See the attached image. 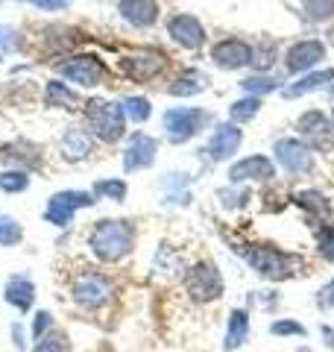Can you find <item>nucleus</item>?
Listing matches in <instances>:
<instances>
[{"mask_svg": "<svg viewBox=\"0 0 334 352\" xmlns=\"http://www.w3.org/2000/svg\"><path fill=\"white\" fill-rule=\"evenodd\" d=\"M97 200L91 191H59L53 194L47 200V208H44V220L53 226H71L74 223V214L80 212V208H91Z\"/></svg>", "mask_w": 334, "mask_h": 352, "instance_id": "9", "label": "nucleus"}, {"mask_svg": "<svg viewBox=\"0 0 334 352\" xmlns=\"http://www.w3.org/2000/svg\"><path fill=\"white\" fill-rule=\"evenodd\" d=\"M249 267L258 273V276L270 279V282H285V279H293L299 273H305V258L299 252H285L278 247L270 244H255L243 252Z\"/></svg>", "mask_w": 334, "mask_h": 352, "instance_id": "2", "label": "nucleus"}, {"mask_svg": "<svg viewBox=\"0 0 334 352\" xmlns=\"http://www.w3.org/2000/svg\"><path fill=\"white\" fill-rule=\"evenodd\" d=\"M24 241V229L15 217L0 214V247H18Z\"/></svg>", "mask_w": 334, "mask_h": 352, "instance_id": "29", "label": "nucleus"}, {"mask_svg": "<svg viewBox=\"0 0 334 352\" xmlns=\"http://www.w3.org/2000/svg\"><path fill=\"white\" fill-rule=\"evenodd\" d=\"M320 332H322V338H326V344L334 349V329L331 326H320Z\"/></svg>", "mask_w": 334, "mask_h": 352, "instance_id": "40", "label": "nucleus"}, {"mask_svg": "<svg viewBox=\"0 0 334 352\" xmlns=\"http://www.w3.org/2000/svg\"><path fill=\"white\" fill-rule=\"evenodd\" d=\"M276 179V164L267 156H247L229 168V182H270Z\"/></svg>", "mask_w": 334, "mask_h": 352, "instance_id": "15", "label": "nucleus"}, {"mask_svg": "<svg viewBox=\"0 0 334 352\" xmlns=\"http://www.w3.org/2000/svg\"><path fill=\"white\" fill-rule=\"evenodd\" d=\"M185 294L199 305L220 300L223 296V276H220L217 264L208 261V258L191 264L185 273Z\"/></svg>", "mask_w": 334, "mask_h": 352, "instance_id": "5", "label": "nucleus"}, {"mask_svg": "<svg viewBox=\"0 0 334 352\" xmlns=\"http://www.w3.org/2000/svg\"><path fill=\"white\" fill-rule=\"evenodd\" d=\"M59 153H62V159H68V162H82L94 153V135L85 126H68L62 132Z\"/></svg>", "mask_w": 334, "mask_h": 352, "instance_id": "18", "label": "nucleus"}, {"mask_svg": "<svg viewBox=\"0 0 334 352\" xmlns=\"http://www.w3.org/2000/svg\"><path fill=\"white\" fill-rule=\"evenodd\" d=\"M53 329V317H50V311H38L36 314V320H32V340H38L41 335H47Z\"/></svg>", "mask_w": 334, "mask_h": 352, "instance_id": "37", "label": "nucleus"}, {"mask_svg": "<svg viewBox=\"0 0 334 352\" xmlns=\"http://www.w3.org/2000/svg\"><path fill=\"white\" fill-rule=\"evenodd\" d=\"M0 62H3V59H0Z\"/></svg>", "mask_w": 334, "mask_h": 352, "instance_id": "43", "label": "nucleus"}, {"mask_svg": "<svg viewBox=\"0 0 334 352\" xmlns=\"http://www.w3.org/2000/svg\"><path fill=\"white\" fill-rule=\"evenodd\" d=\"M135 247V226L129 220H97L88 229V250L103 264L124 261Z\"/></svg>", "mask_w": 334, "mask_h": 352, "instance_id": "1", "label": "nucleus"}, {"mask_svg": "<svg viewBox=\"0 0 334 352\" xmlns=\"http://www.w3.org/2000/svg\"><path fill=\"white\" fill-rule=\"evenodd\" d=\"M120 106H124V115L129 120H135V124H144V120L153 115V106H150L147 97H135V94H132V97H124Z\"/></svg>", "mask_w": 334, "mask_h": 352, "instance_id": "28", "label": "nucleus"}, {"mask_svg": "<svg viewBox=\"0 0 334 352\" xmlns=\"http://www.w3.org/2000/svg\"><path fill=\"white\" fill-rule=\"evenodd\" d=\"M241 141H243V132L238 129V124H217L203 153H208L211 162H229L241 150Z\"/></svg>", "mask_w": 334, "mask_h": 352, "instance_id": "14", "label": "nucleus"}, {"mask_svg": "<svg viewBox=\"0 0 334 352\" xmlns=\"http://www.w3.org/2000/svg\"><path fill=\"white\" fill-rule=\"evenodd\" d=\"M0 44H3L6 50H21V41H18V32L9 30V27H0Z\"/></svg>", "mask_w": 334, "mask_h": 352, "instance_id": "39", "label": "nucleus"}, {"mask_svg": "<svg viewBox=\"0 0 334 352\" xmlns=\"http://www.w3.org/2000/svg\"><path fill=\"white\" fill-rule=\"evenodd\" d=\"M30 188V176L24 170H0V191L21 194Z\"/></svg>", "mask_w": 334, "mask_h": 352, "instance_id": "32", "label": "nucleus"}, {"mask_svg": "<svg viewBox=\"0 0 334 352\" xmlns=\"http://www.w3.org/2000/svg\"><path fill=\"white\" fill-rule=\"evenodd\" d=\"M32 349H36V352H74L71 338L65 332H59V329H50L47 335H41Z\"/></svg>", "mask_w": 334, "mask_h": 352, "instance_id": "27", "label": "nucleus"}, {"mask_svg": "<svg viewBox=\"0 0 334 352\" xmlns=\"http://www.w3.org/2000/svg\"><path fill=\"white\" fill-rule=\"evenodd\" d=\"M270 335H278V338H287V335H305V326L296 323V320H276L270 323Z\"/></svg>", "mask_w": 334, "mask_h": 352, "instance_id": "36", "label": "nucleus"}, {"mask_svg": "<svg viewBox=\"0 0 334 352\" xmlns=\"http://www.w3.org/2000/svg\"><path fill=\"white\" fill-rule=\"evenodd\" d=\"M6 302L9 305H15L18 311H30L32 302H36V285H32L27 276H12L6 282Z\"/></svg>", "mask_w": 334, "mask_h": 352, "instance_id": "23", "label": "nucleus"}, {"mask_svg": "<svg viewBox=\"0 0 334 352\" xmlns=\"http://www.w3.org/2000/svg\"><path fill=\"white\" fill-rule=\"evenodd\" d=\"M317 250L326 261H334V223L331 220H326V223L317 229Z\"/></svg>", "mask_w": 334, "mask_h": 352, "instance_id": "34", "label": "nucleus"}, {"mask_svg": "<svg viewBox=\"0 0 334 352\" xmlns=\"http://www.w3.org/2000/svg\"><path fill=\"white\" fill-rule=\"evenodd\" d=\"M82 115H85V129L91 132L97 141H103V144H115V141H120L126 135L124 106L115 103V100L91 97V100L82 106Z\"/></svg>", "mask_w": 334, "mask_h": 352, "instance_id": "3", "label": "nucleus"}, {"mask_svg": "<svg viewBox=\"0 0 334 352\" xmlns=\"http://www.w3.org/2000/svg\"><path fill=\"white\" fill-rule=\"evenodd\" d=\"M293 200H296L299 208H305L308 214L322 217V220H329V217H331V203H329L320 191H296V194H293Z\"/></svg>", "mask_w": 334, "mask_h": 352, "instance_id": "25", "label": "nucleus"}, {"mask_svg": "<svg viewBox=\"0 0 334 352\" xmlns=\"http://www.w3.org/2000/svg\"><path fill=\"white\" fill-rule=\"evenodd\" d=\"M170 65L167 53L159 47H138L132 50L129 56L120 59V74L132 82H150L159 74H164V68Z\"/></svg>", "mask_w": 334, "mask_h": 352, "instance_id": "7", "label": "nucleus"}, {"mask_svg": "<svg viewBox=\"0 0 334 352\" xmlns=\"http://www.w3.org/2000/svg\"><path fill=\"white\" fill-rule=\"evenodd\" d=\"M276 153V162L282 164L287 173H311L314 170V153L305 141L299 138H278L273 144Z\"/></svg>", "mask_w": 334, "mask_h": 352, "instance_id": "10", "label": "nucleus"}, {"mask_svg": "<svg viewBox=\"0 0 334 352\" xmlns=\"http://www.w3.org/2000/svg\"><path fill=\"white\" fill-rule=\"evenodd\" d=\"M59 74L68 82H76L80 88H97V85H103L109 80L106 62L100 56H94V53H76V56L65 59L59 65Z\"/></svg>", "mask_w": 334, "mask_h": 352, "instance_id": "8", "label": "nucleus"}, {"mask_svg": "<svg viewBox=\"0 0 334 352\" xmlns=\"http://www.w3.org/2000/svg\"><path fill=\"white\" fill-rule=\"evenodd\" d=\"M208 124H211V112H205V109L176 106L164 112V135L170 144H185V141L197 138Z\"/></svg>", "mask_w": 334, "mask_h": 352, "instance_id": "4", "label": "nucleus"}, {"mask_svg": "<svg viewBox=\"0 0 334 352\" xmlns=\"http://www.w3.org/2000/svg\"><path fill=\"white\" fill-rule=\"evenodd\" d=\"M211 62L223 71H238L252 65V44L243 38H223L211 47Z\"/></svg>", "mask_w": 334, "mask_h": 352, "instance_id": "13", "label": "nucleus"}, {"mask_svg": "<svg viewBox=\"0 0 334 352\" xmlns=\"http://www.w3.org/2000/svg\"><path fill=\"white\" fill-rule=\"evenodd\" d=\"M261 112V97H243V100H235L229 106V118H232V124H247V120H252L255 115Z\"/></svg>", "mask_w": 334, "mask_h": 352, "instance_id": "26", "label": "nucleus"}, {"mask_svg": "<svg viewBox=\"0 0 334 352\" xmlns=\"http://www.w3.org/2000/svg\"><path fill=\"white\" fill-rule=\"evenodd\" d=\"M331 129H334V115H331Z\"/></svg>", "mask_w": 334, "mask_h": 352, "instance_id": "42", "label": "nucleus"}, {"mask_svg": "<svg viewBox=\"0 0 334 352\" xmlns=\"http://www.w3.org/2000/svg\"><path fill=\"white\" fill-rule=\"evenodd\" d=\"M329 82H334V68L308 71V74L299 76L296 82H291V85L285 88V97H287V100H293V97H302V94H308V91H317V88L329 85Z\"/></svg>", "mask_w": 334, "mask_h": 352, "instance_id": "24", "label": "nucleus"}, {"mask_svg": "<svg viewBox=\"0 0 334 352\" xmlns=\"http://www.w3.org/2000/svg\"><path fill=\"white\" fill-rule=\"evenodd\" d=\"M111 294H115V285H111V279L106 276V273H100V270L80 273V276L74 279V285H71L74 302L88 308V311H97V308H103L111 300Z\"/></svg>", "mask_w": 334, "mask_h": 352, "instance_id": "6", "label": "nucleus"}, {"mask_svg": "<svg viewBox=\"0 0 334 352\" xmlns=\"http://www.w3.org/2000/svg\"><path fill=\"white\" fill-rule=\"evenodd\" d=\"M317 305H320V308H334V279L326 282V285L320 288V294H317Z\"/></svg>", "mask_w": 334, "mask_h": 352, "instance_id": "38", "label": "nucleus"}, {"mask_svg": "<svg viewBox=\"0 0 334 352\" xmlns=\"http://www.w3.org/2000/svg\"><path fill=\"white\" fill-rule=\"evenodd\" d=\"M167 36L170 41H176L182 50H199L205 44V27L203 21L188 15V12H179V15H170L167 18Z\"/></svg>", "mask_w": 334, "mask_h": 352, "instance_id": "11", "label": "nucleus"}, {"mask_svg": "<svg viewBox=\"0 0 334 352\" xmlns=\"http://www.w3.org/2000/svg\"><path fill=\"white\" fill-rule=\"evenodd\" d=\"M296 129L299 135H302L308 144L314 147H329L331 144V120L326 118V112L322 109H308V112L296 120Z\"/></svg>", "mask_w": 334, "mask_h": 352, "instance_id": "17", "label": "nucleus"}, {"mask_svg": "<svg viewBox=\"0 0 334 352\" xmlns=\"http://www.w3.org/2000/svg\"><path fill=\"white\" fill-rule=\"evenodd\" d=\"M308 21H329L334 18V0H299Z\"/></svg>", "mask_w": 334, "mask_h": 352, "instance_id": "33", "label": "nucleus"}, {"mask_svg": "<svg viewBox=\"0 0 334 352\" xmlns=\"http://www.w3.org/2000/svg\"><path fill=\"white\" fill-rule=\"evenodd\" d=\"M94 197H103V200H115L120 203L126 197V182L124 179H100L94 182Z\"/></svg>", "mask_w": 334, "mask_h": 352, "instance_id": "31", "label": "nucleus"}, {"mask_svg": "<svg viewBox=\"0 0 334 352\" xmlns=\"http://www.w3.org/2000/svg\"><path fill=\"white\" fill-rule=\"evenodd\" d=\"M273 62H276V44H273V41L261 44V47H252V65H255V68H258L261 74L270 68Z\"/></svg>", "mask_w": 334, "mask_h": 352, "instance_id": "35", "label": "nucleus"}, {"mask_svg": "<svg viewBox=\"0 0 334 352\" xmlns=\"http://www.w3.org/2000/svg\"><path fill=\"white\" fill-rule=\"evenodd\" d=\"M208 82H211V80H208L205 71H199V68H185L170 85H167V91H170L173 97H191V94L205 91Z\"/></svg>", "mask_w": 334, "mask_h": 352, "instance_id": "20", "label": "nucleus"}, {"mask_svg": "<svg viewBox=\"0 0 334 352\" xmlns=\"http://www.w3.org/2000/svg\"><path fill=\"white\" fill-rule=\"evenodd\" d=\"M118 12L126 24L138 27V30H147L159 21V0H120Z\"/></svg>", "mask_w": 334, "mask_h": 352, "instance_id": "19", "label": "nucleus"}, {"mask_svg": "<svg viewBox=\"0 0 334 352\" xmlns=\"http://www.w3.org/2000/svg\"><path fill=\"white\" fill-rule=\"evenodd\" d=\"M322 59H326V44L317 41V38H308V41H299L287 50L285 65L291 74H308L311 68H317Z\"/></svg>", "mask_w": 334, "mask_h": 352, "instance_id": "16", "label": "nucleus"}, {"mask_svg": "<svg viewBox=\"0 0 334 352\" xmlns=\"http://www.w3.org/2000/svg\"><path fill=\"white\" fill-rule=\"evenodd\" d=\"M329 91H331V94H334V82H331V85H329Z\"/></svg>", "mask_w": 334, "mask_h": 352, "instance_id": "41", "label": "nucleus"}, {"mask_svg": "<svg viewBox=\"0 0 334 352\" xmlns=\"http://www.w3.org/2000/svg\"><path fill=\"white\" fill-rule=\"evenodd\" d=\"M278 85H282V82H278L276 76H267V74H252V76H247V80L241 82L243 91H247V94H255V97H258V94H267V91H276Z\"/></svg>", "mask_w": 334, "mask_h": 352, "instance_id": "30", "label": "nucleus"}, {"mask_svg": "<svg viewBox=\"0 0 334 352\" xmlns=\"http://www.w3.org/2000/svg\"><path fill=\"white\" fill-rule=\"evenodd\" d=\"M155 153H159V141L153 135H147V132H132L126 138V147H124V170L126 173L147 170L155 162Z\"/></svg>", "mask_w": 334, "mask_h": 352, "instance_id": "12", "label": "nucleus"}, {"mask_svg": "<svg viewBox=\"0 0 334 352\" xmlns=\"http://www.w3.org/2000/svg\"><path fill=\"white\" fill-rule=\"evenodd\" d=\"M249 338V314L243 308H232L229 311V323H226V340H223V349H241Z\"/></svg>", "mask_w": 334, "mask_h": 352, "instance_id": "22", "label": "nucleus"}, {"mask_svg": "<svg viewBox=\"0 0 334 352\" xmlns=\"http://www.w3.org/2000/svg\"><path fill=\"white\" fill-rule=\"evenodd\" d=\"M44 103H47L50 109H65V112H76V109L82 106L80 94H76L71 85L59 82V80L47 82V88H44Z\"/></svg>", "mask_w": 334, "mask_h": 352, "instance_id": "21", "label": "nucleus"}]
</instances>
